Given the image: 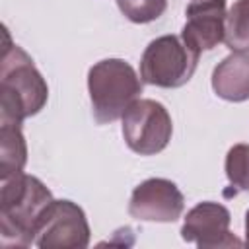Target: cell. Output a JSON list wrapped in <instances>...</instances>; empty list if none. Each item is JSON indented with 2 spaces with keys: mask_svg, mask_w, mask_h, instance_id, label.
I'll list each match as a JSON object with an SVG mask.
<instances>
[{
  "mask_svg": "<svg viewBox=\"0 0 249 249\" xmlns=\"http://www.w3.org/2000/svg\"><path fill=\"white\" fill-rule=\"evenodd\" d=\"M27 163V144L21 123H0V179L23 171Z\"/></svg>",
  "mask_w": 249,
  "mask_h": 249,
  "instance_id": "11",
  "label": "cell"
},
{
  "mask_svg": "<svg viewBox=\"0 0 249 249\" xmlns=\"http://www.w3.org/2000/svg\"><path fill=\"white\" fill-rule=\"evenodd\" d=\"M245 245L249 247V210L245 212Z\"/></svg>",
  "mask_w": 249,
  "mask_h": 249,
  "instance_id": "15",
  "label": "cell"
},
{
  "mask_svg": "<svg viewBox=\"0 0 249 249\" xmlns=\"http://www.w3.org/2000/svg\"><path fill=\"white\" fill-rule=\"evenodd\" d=\"M185 196L179 187L163 177H150L134 187L128 200V214L140 222L169 224L181 218Z\"/></svg>",
  "mask_w": 249,
  "mask_h": 249,
  "instance_id": "8",
  "label": "cell"
},
{
  "mask_svg": "<svg viewBox=\"0 0 249 249\" xmlns=\"http://www.w3.org/2000/svg\"><path fill=\"white\" fill-rule=\"evenodd\" d=\"M214 93L231 103L249 99V53H231L212 70Z\"/></svg>",
  "mask_w": 249,
  "mask_h": 249,
  "instance_id": "10",
  "label": "cell"
},
{
  "mask_svg": "<svg viewBox=\"0 0 249 249\" xmlns=\"http://www.w3.org/2000/svg\"><path fill=\"white\" fill-rule=\"evenodd\" d=\"M200 53L191 49L177 35H161L148 43L140 58V78L156 88H181L185 86L198 64Z\"/></svg>",
  "mask_w": 249,
  "mask_h": 249,
  "instance_id": "4",
  "label": "cell"
},
{
  "mask_svg": "<svg viewBox=\"0 0 249 249\" xmlns=\"http://www.w3.org/2000/svg\"><path fill=\"white\" fill-rule=\"evenodd\" d=\"M230 224H231V214L224 204L214 200H204L193 206L183 218L181 237L187 243H195L200 249L245 245V241H239L230 231Z\"/></svg>",
  "mask_w": 249,
  "mask_h": 249,
  "instance_id": "7",
  "label": "cell"
},
{
  "mask_svg": "<svg viewBox=\"0 0 249 249\" xmlns=\"http://www.w3.org/2000/svg\"><path fill=\"white\" fill-rule=\"evenodd\" d=\"M89 235L84 208L68 198H54L37 222L33 245L41 249H84L89 245Z\"/></svg>",
  "mask_w": 249,
  "mask_h": 249,
  "instance_id": "6",
  "label": "cell"
},
{
  "mask_svg": "<svg viewBox=\"0 0 249 249\" xmlns=\"http://www.w3.org/2000/svg\"><path fill=\"white\" fill-rule=\"evenodd\" d=\"M226 177L237 191H249V144H235L226 154Z\"/></svg>",
  "mask_w": 249,
  "mask_h": 249,
  "instance_id": "13",
  "label": "cell"
},
{
  "mask_svg": "<svg viewBox=\"0 0 249 249\" xmlns=\"http://www.w3.org/2000/svg\"><path fill=\"white\" fill-rule=\"evenodd\" d=\"M126 146L140 156H156L171 140L173 123L169 111L156 99H136L121 117Z\"/></svg>",
  "mask_w": 249,
  "mask_h": 249,
  "instance_id": "5",
  "label": "cell"
},
{
  "mask_svg": "<svg viewBox=\"0 0 249 249\" xmlns=\"http://www.w3.org/2000/svg\"><path fill=\"white\" fill-rule=\"evenodd\" d=\"M181 39L196 53L212 51L226 35V0H193L185 10Z\"/></svg>",
  "mask_w": 249,
  "mask_h": 249,
  "instance_id": "9",
  "label": "cell"
},
{
  "mask_svg": "<svg viewBox=\"0 0 249 249\" xmlns=\"http://www.w3.org/2000/svg\"><path fill=\"white\" fill-rule=\"evenodd\" d=\"M6 45L0 58V123H21L37 115L49 99V86L33 58L18 45Z\"/></svg>",
  "mask_w": 249,
  "mask_h": 249,
  "instance_id": "1",
  "label": "cell"
},
{
  "mask_svg": "<svg viewBox=\"0 0 249 249\" xmlns=\"http://www.w3.org/2000/svg\"><path fill=\"white\" fill-rule=\"evenodd\" d=\"M121 14L132 23H150L163 16L167 0H117Z\"/></svg>",
  "mask_w": 249,
  "mask_h": 249,
  "instance_id": "14",
  "label": "cell"
},
{
  "mask_svg": "<svg viewBox=\"0 0 249 249\" xmlns=\"http://www.w3.org/2000/svg\"><path fill=\"white\" fill-rule=\"evenodd\" d=\"M224 43L231 53H249V0H235L228 10Z\"/></svg>",
  "mask_w": 249,
  "mask_h": 249,
  "instance_id": "12",
  "label": "cell"
},
{
  "mask_svg": "<svg viewBox=\"0 0 249 249\" xmlns=\"http://www.w3.org/2000/svg\"><path fill=\"white\" fill-rule=\"evenodd\" d=\"M49 187L29 173L2 179L0 189V243L2 247H29L35 243V228L53 202Z\"/></svg>",
  "mask_w": 249,
  "mask_h": 249,
  "instance_id": "2",
  "label": "cell"
},
{
  "mask_svg": "<svg viewBox=\"0 0 249 249\" xmlns=\"http://www.w3.org/2000/svg\"><path fill=\"white\" fill-rule=\"evenodd\" d=\"M142 78L123 58H103L88 72V91L95 123L109 124L140 99Z\"/></svg>",
  "mask_w": 249,
  "mask_h": 249,
  "instance_id": "3",
  "label": "cell"
}]
</instances>
